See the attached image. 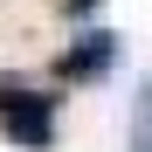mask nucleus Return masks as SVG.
Listing matches in <instances>:
<instances>
[{
  "label": "nucleus",
  "instance_id": "obj_2",
  "mask_svg": "<svg viewBox=\"0 0 152 152\" xmlns=\"http://www.w3.org/2000/svg\"><path fill=\"white\" fill-rule=\"evenodd\" d=\"M118 48H124V42H118L111 28H90V35H76L62 56H56V76H62V83H97V76L118 62Z\"/></svg>",
  "mask_w": 152,
  "mask_h": 152
},
{
  "label": "nucleus",
  "instance_id": "obj_1",
  "mask_svg": "<svg viewBox=\"0 0 152 152\" xmlns=\"http://www.w3.org/2000/svg\"><path fill=\"white\" fill-rule=\"evenodd\" d=\"M0 132H7L21 152H48V145H56V97L0 76Z\"/></svg>",
  "mask_w": 152,
  "mask_h": 152
},
{
  "label": "nucleus",
  "instance_id": "obj_3",
  "mask_svg": "<svg viewBox=\"0 0 152 152\" xmlns=\"http://www.w3.org/2000/svg\"><path fill=\"white\" fill-rule=\"evenodd\" d=\"M97 7H104V0H62V14H76V21H83V14H97Z\"/></svg>",
  "mask_w": 152,
  "mask_h": 152
}]
</instances>
